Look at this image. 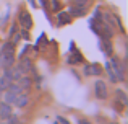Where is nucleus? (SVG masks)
<instances>
[{
  "label": "nucleus",
  "mask_w": 128,
  "mask_h": 124,
  "mask_svg": "<svg viewBox=\"0 0 128 124\" xmlns=\"http://www.w3.org/2000/svg\"><path fill=\"white\" fill-rule=\"evenodd\" d=\"M16 82H18V85L20 87H21V88L23 90H28L29 88V87H31V78H29V77L28 75H21V77H20V78L18 80H16Z\"/></svg>",
  "instance_id": "nucleus-10"
},
{
  "label": "nucleus",
  "mask_w": 128,
  "mask_h": 124,
  "mask_svg": "<svg viewBox=\"0 0 128 124\" xmlns=\"http://www.w3.org/2000/svg\"><path fill=\"white\" fill-rule=\"evenodd\" d=\"M12 82H13V80L10 78V77H6L5 73H3V75L0 77V87H2V90H3V92H5V90L8 88L10 85H12Z\"/></svg>",
  "instance_id": "nucleus-11"
},
{
  "label": "nucleus",
  "mask_w": 128,
  "mask_h": 124,
  "mask_svg": "<svg viewBox=\"0 0 128 124\" xmlns=\"http://www.w3.org/2000/svg\"><path fill=\"white\" fill-rule=\"evenodd\" d=\"M12 105H8V103H0V119H6L10 114H12Z\"/></svg>",
  "instance_id": "nucleus-9"
},
{
  "label": "nucleus",
  "mask_w": 128,
  "mask_h": 124,
  "mask_svg": "<svg viewBox=\"0 0 128 124\" xmlns=\"http://www.w3.org/2000/svg\"><path fill=\"white\" fill-rule=\"evenodd\" d=\"M100 49H102L104 52H106V54H112V44H110L109 41H102L100 43Z\"/></svg>",
  "instance_id": "nucleus-15"
},
{
  "label": "nucleus",
  "mask_w": 128,
  "mask_h": 124,
  "mask_svg": "<svg viewBox=\"0 0 128 124\" xmlns=\"http://www.w3.org/2000/svg\"><path fill=\"white\" fill-rule=\"evenodd\" d=\"M21 38L29 39V33H28V29H26V28H23V29H21Z\"/></svg>",
  "instance_id": "nucleus-19"
},
{
  "label": "nucleus",
  "mask_w": 128,
  "mask_h": 124,
  "mask_svg": "<svg viewBox=\"0 0 128 124\" xmlns=\"http://www.w3.org/2000/svg\"><path fill=\"white\" fill-rule=\"evenodd\" d=\"M2 95H3V90H2V87H0V98H2Z\"/></svg>",
  "instance_id": "nucleus-24"
},
{
  "label": "nucleus",
  "mask_w": 128,
  "mask_h": 124,
  "mask_svg": "<svg viewBox=\"0 0 128 124\" xmlns=\"http://www.w3.org/2000/svg\"><path fill=\"white\" fill-rule=\"evenodd\" d=\"M52 8L54 10H60V3L57 0H52Z\"/></svg>",
  "instance_id": "nucleus-21"
},
{
  "label": "nucleus",
  "mask_w": 128,
  "mask_h": 124,
  "mask_svg": "<svg viewBox=\"0 0 128 124\" xmlns=\"http://www.w3.org/2000/svg\"><path fill=\"white\" fill-rule=\"evenodd\" d=\"M70 21H72V15L70 13H65V12L58 13V25H66Z\"/></svg>",
  "instance_id": "nucleus-12"
},
{
  "label": "nucleus",
  "mask_w": 128,
  "mask_h": 124,
  "mask_svg": "<svg viewBox=\"0 0 128 124\" xmlns=\"http://www.w3.org/2000/svg\"><path fill=\"white\" fill-rule=\"evenodd\" d=\"M110 67H112V69H115L117 80H125V67L118 62V59H117V57H112V59H110Z\"/></svg>",
  "instance_id": "nucleus-3"
},
{
  "label": "nucleus",
  "mask_w": 128,
  "mask_h": 124,
  "mask_svg": "<svg viewBox=\"0 0 128 124\" xmlns=\"http://www.w3.org/2000/svg\"><path fill=\"white\" fill-rule=\"evenodd\" d=\"M3 73H5L6 77H10L12 80H18L20 77L23 75V70L20 69V65H16V67L10 65V67H5V70H3Z\"/></svg>",
  "instance_id": "nucleus-4"
},
{
  "label": "nucleus",
  "mask_w": 128,
  "mask_h": 124,
  "mask_svg": "<svg viewBox=\"0 0 128 124\" xmlns=\"http://www.w3.org/2000/svg\"><path fill=\"white\" fill-rule=\"evenodd\" d=\"M75 3H76V5H81V7H86L88 0H75Z\"/></svg>",
  "instance_id": "nucleus-22"
},
{
  "label": "nucleus",
  "mask_w": 128,
  "mask_h": 124,
  "mask_svg": "<svg viewBox=\"0 0 128 124\" xmlns=\"http://www.w3.org/2000/svg\"><path fill=\"white\" fill-rule=\"evenodd\" d=\"M20 23H21V26L26 28V29H29L32 26V20H31V16H29L28 12H21L20 13Z\"/></svg>",
  "instance_id": "nucleus-7"
},
{
  "label": "nucleus",
  "mask_w": 128,
  "mask_h": 124,
  "mask_svg": "<svg viewBox=\"0 0 128 124\" xmlns=\"http://www.w3.org/2000/svg\"><path fill=\"white\" fill-rule=\"evenodd\" d=\"M13 49H15V44L13 43H6V44L2 46L0 49V67H10L13 65Z\"/></svg>",
  "instance_id": "nucleus-1"
},
{
  "label": "nucleus",
  "mask_w": 128,
  "mask_h": 124,
  "mask_svg": "<svg viewBox=\"0 0 128 124\" xmlns=\"http://www.w3.org/2000/svg\"><path fill=\"white\" fill-rule=\"evenodd\" d=\"M115 95H117V100H118V101H122L123 105H128V98H126L123 90H115Z\"/></svg>",
  "instance_id": "nucleus-14"
},
{
  "label": "nucleus",
  "mask_w": 128,
  "mask_h": 124,
  "mask_svg": "<svg viewBox=\"0 0 128 124\" xmlns=\"http://www.w3.org/2000/svg\"><path fill=\"white\" fill-rule=\"evenodd\" d=\"M78 124H91L89 121H88V119H81V121H80Z\"/></svg>",
  "instance_id": "nucleus-23"
},
{
  "label": "nucleus",
  "mask_w": 128,
  "mask_h": 124,
  "mask_svg": "<svg viewBox=\"0 0 128 124\" xmlns=\"http://www.w3.org/2000/svg\"><path fill=\"white\" fill-rule=\"evenodd\" d=\"M18 65H20V69L23 70V73H24V72H32V70H34L31 59H28V57H21V61H20Z\"/></svg>",
  "instance_id": "nucleus-8"
},
{
  "label": "nucleus",
  "mask_w": 128,
  "mask_h": 124,
  "mask_svg": "<svg viewBox=\"0 0 128 124\" xmlns=\"http://www.w3.org/2000/svg\"><path fill=\"white\" fill-rule=\"evenodd\" d=\"M106 70H107V73H109L110 80H112V82H117V77H115V73H114V70H112V67H110V64H106Z\"/></svg>",
  "instance_id": "nucleus-18"
},
{
  "label": "nucleus",
  "mask_w": 128,
  "mask_h": 124,
  "mask_svg": "<svg viewBox=\"0 0 128 124\" xmlns=\"http://www.w3.org/2000/svg\"><path fill=\"white\" fill-rule=\"evenodd\" d=\"M102 73V67L99 64H89L84 67V75H100Z\"/></svg>",
  "instance_id": "nucleus-5"
},
{
  "label": "nucleus",
  "mask_w": 128,
  "mask_h": 124,
  "mask_svg": "<svg viewBox=\"0 0 128 124\" xmlns=\"http://www.w3.org/2000/svg\"><path fill=\"white\" fill-rule=\"evenodd\" d=\"M28 103H29L28 95H26L24 92H21V93H18V95H16V98H15V101H13V105L18 106V108H24Z\"/></svg>",
  "instance_id": "nucleus-6"
},
{
  "label": "nucleus",
  "mask_w": 128,
  "mask_h": 124,
  "mask_svg": "<svg viewBox=\"0 0 128 124\" xmlns=\"http://www.w3.org/2000/svg\"><path fill=\"white\" fill-rule=\"evenodd\" d=\"M94 93H96V98L99 100H106L107 96H109V93H107V85L104 80H96L94 82Z\"/></svg>",
  "instance_id": "nucleus-2"
},
{
  "label": "nucleus",
  "mask_w": 128,
  "mask_h": 124,
  "mask_svg": "<svg viewBox=\"0 0 128 124\" xmlns=\"http://www.w3.org/2000/svg\"><path fill=\"white\" fill-rule=\"evenodd\" d=\"M57 121H58V124H70V122H68V119L62 118V116H58V118H57Z\"/></svg>",
  "instance_id": "nucleus-20"
},
{
  "label": "nucleus",
  "mask_w": 128,
  "mask_h": 124,
  "mask_svg": "<svg viewBox=\"0 0 128 124\" xmlns=\"http://www.w3.org/2000/svg\"><path fill=\"white\" fill-rule=\"evenodd\" d=\"M29 2H31V3H34V0H29Z\"/></svg>",
  "instance_id": "nucleus-25"
},
{
  "label": "nucleus",
  "mask_w": 128,
  "mask_h": 124,
  "mask_svg": "<svg viewBox=\"0 0 128 124\" xmlns=\"http://www.w3.org/2000/svg\"><path fill=\"white\" fill-rule=\"evenodd\" d=\"M0 124H5V122H0Z\"/></svg>",
  "instance_id": "nucleus-26"
},
{
  "label": "nucleus",
  "mask_w": 128,
  "mask_h": 124,
  "mask_svg": "<svg viewBox=\"0 0 128 124\" xmlns=\"http://www.w3.org/2000/svg\"><path fill=\"white\" fill-rule=\"evenodd\" d=\"M55 124H58V122H55Z\"/></svg>",
  "instance_id": "nucleus-27"
},
{
  "label": "nucleus",
  "mask_w": 128,
  "mask_h": 124,
  "mask_svg": "<svg viewBox=\"0 0 128 124\" xmlns=\"http://www.w3.org/2000/svg\"><path fill=\"white\" fill-rule=\"evenodd\" d=\"M70 15H75V16H81V15H84V7H81V5L72 7V8H70Z\"/></svg>",
  "instance_id": "nucleus-13"
},
{
  "label": "nucleus",
  "mask_w": 128,
  "mask_h": 124,
  "mask_svg": "<svg viewBox=\"0 0 128 124\" xmlns=\"http://www.w3.org/2000/svg\"><path fill=\"white\" fill-rule=\"evenodd\" d=\"M5 121H6L5 124H21V121H20V119L16 118V116L13 114V113H12V114H10V116H8L6 119H5Z\"/></svg>",
  "instance_id": "nucleus-16"
},
{
  "label": "nucleus",
  "mask_w": 128,
  "mask_h": 124,
  "mask_svg": "<svg viewBox=\"0 0 128 124\" xmlns=\"http://www.w3.org/2000/svg\"><path fill=\"white\" fill-rule=\"evenodd\" d=\"M106 21L110 25V28H115V16L110 15V13H106Z\"/></svg>",
  "instance_id": "nucleus-17"
}]
</instances>
